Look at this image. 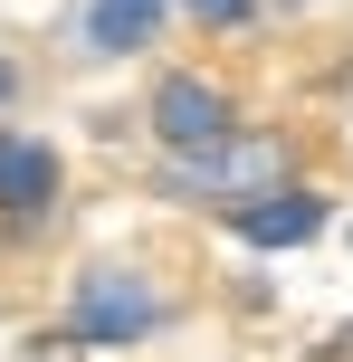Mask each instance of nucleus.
Instances as JSON below:
<instances>
[{
  "label": "nucleus",
  "mask_w": 353,
  "mask_h": 362,
  "mask_svg": "<svg viewBox=\"0 0 353 362\" xmlns=\"http://www.w3.org/2000/svg\"><path fill=\"white\" fill-rule=\"evenodd\" d=\"M163 29V0H86V48L96 57H134Z\"/></svg>",
  "instance_id": "5"
},
{
  "label": "nucleus",
  "mask_w": 353,
  "mask_h": 362,
  "mask_svg": "<svg viewBox=\"0 0 353 362\" xmlns=\"http://www.w3.org/2000/svg\"><path fill=\"white\" fill-rule=\"evenodd\" d=\"M10 86H19V67H10V57H0V105H10Z\"/></svg>",
  "instance_id": "7"
},
{
  "label": "nucleus",
  "mask_w": 353,
  "mask_h": 362,
  "mask_svg": "<svg viewBox=\"0 0 353 362\" xmlns=\"http://www.w3.org/2000/svg\"><path fill=\"white\" fill-rule=\"evenodd\" d=\"M248 10H258V0H191V19H210V29H239Z\"/></svg>",
  "instance_id": "6"
},
{
  "label": "nucleus",
  "mask_w": 353,
  "mask_h": 362,
  "mask_svg": "<svg viewBox=\"0 0 353 362\" xmlns=\"http://www.w3.org/2000/svg\"><path fill=\"white\" fill-rule=\"evenodd\" d=\"M287 10H296V0H287Z\"/></svg>",
  "instance_id": "9"
},
{
  "label": "nucleus",
  "mask_w": 353,
  "mask_h": 362,
  "mask_svg": "<svg viewBox=\"0 0 353 362\" xmlns=\"http://www.w3.org/2000/svg\"><path fill=\"white\" fill-rule=\"evenodd\" d=\"M229 229L248 248H306L325 229V200L316 191H248V200H229Z\"/></svg>",
  "instance_id": "3"
},
{
  "label": "nucleus",
  "mask_w": 353,
  "mask_h": 362,
  "mask_svg": "<svg viewBox=\"0 0 353 362\" xmlns=\"http://www.w3.org/2000/svg\"><path fill=\"white\" fill-rule=\"evenodd\" d=\"M153 325H163V296L134 267H86L67 296V344H144Z\"/></svg>",
  "instance_id": "1"
},
{
  "label": "nucleus",
  "mask_w": 353,
  "mask_h": 362,
  "mask_svg": "<svg viewBox=\"0 0 353 362\" xmlns=\"http://www.w3.org/2000/svg\"><path fill=\"white\" fill-rule=\"evenodd\" d=\"M153 134H163L172 153H220L229 134H239V115H229V95L210 86V76H163V86H153Z\"/></svg>",
  "instance_id": "2"
},
{
  "label": "nucleus",
  "mask_w": 353,
  "mask_h": 362,
  "mask_svg": "<svg viewBox=\"0 0 353 362\" xmlns=\"http://www.w3.org/2000/svg\"><path fill=\"white\" fill-rule=\"evenodd\" d=\"M48 362H67V353H57V344H48Z\"/></svg>",
  "instance_id": "8"
},
{
  "label": "nucleus",
  "mask_w": 353,
  "mask_h": 362,
  "mask_svg": "<svg viewBox=\"0 0 353 362\" xmlns=\"http://www.w3.org/2000/svg\"><path fill=\"white\" fill-rule=\"evenodd\" d=\"M57 200V153L29 134H0V219H38Z\"/></svg>",
  "instance_id": "4"
}]
</instances>
